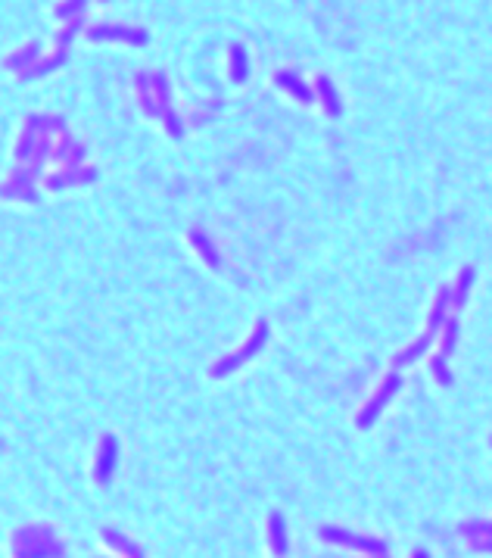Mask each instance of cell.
I'll list each match as a JSON object with an SVG mask.
<instances>
[{
    "mask_svg": "<svg viewBox=\"0 0 492 558\" xmlns=\"http://www.w3.org/2000/svg\"><path fill=\"white\" fill-rule=\"evenodd\" d=\"M265 337H268V327H265V321H259L255 325V331H253V337L246 340V346H243L237 356H230V359H224V362H218L215 365V377H224V371H230L234 365H240V362H246L249 356H255V350H259L262 343H265Z\"/></svg>",
    "mask_w": 492,
    "mask_h": 558,
    "instance_id": "obj_1",
    "label": "cell"
},
{
    "mask_svg": "<svg viewBox=\"0 0 492 558\" xmlns=\"http://www.w3.org/2000/svg\"><path fill=\"white\" fill-rule=\"evenodd\" d=\"M396 387H399V377H390V384H383V387H380V393L374 396V402L365 408V412L358 415V424H361V427H367V421H371L374 415H377V408L383 406V399H390V393H392Z\"/></svg>",
    "mask_w": 492,
    "mask_h": 558,
    "instance_id": "obj_2",
    "label": "cell"
},
{
    "mask_svg": "<svg viewBox=\"0 0 492 558\" xmlns=\"http://www.w3.org/2000/svg\"><path fill=\"white\" fill-rule=\"evenodd\" d=\"M277 84H284L286 91H293V94H296L302 103H311V100H315V94H311V91L305 88V84L299 82L296 75H293V72H277Z\"/></svg>",
    "mask_w": 492,
    "mask_h": 558,
    "instance_id": "obj_3",
    "label": "cell"
},
{
    "mask_svg": "<svg viewBox=\"0 0 492 558\" xmlns=\"http://www.w3.org/2000/svg\"><path fill=\"white\" fill-rule=\"evenodd\" d=\"M91 38H122V41H134V44H140V41H147V35L143 32H125V28H93Z\"/></svg>",
    "mask_w": 492,
    "mask_h": 558,
    "instance_id": "obj_4",
    "label": "cell"
},
{
    "mask_svg": "<svg viewBox=\"0 0 492 558\" xmlns=\"http://www.w3.org/2000/svg\"><path fill=\"white\" fill-rule=\"evenodd\" d=\"M116 465V440L106 437L103 440V456H100V468H97V477L100 480H106L109 477V468Z\"/></svg>",
    "mask_w": 492,
    "mask_h": 558,
    "instance_id": "obj_5",
    "label": "cell"
},
{
    "mask_svg": "<svg viewBox=\"0 0 492 558\" xmlns=\"http://www.w3.org/2000/svg\"><path fill=\"white\" fill-rule=\"evenodd\" d=\"M318 91L324 94V103H327V113L330 116H336L340 113V94H336L334 88H330V82L327 78H318Z\"/></svg>",
    "mask_w": 492,
    "mask_h": 558,
    "instance_id": "obj_6",
    "label": "cell"
},
{
    "mask_svg": "<svg viewBox=\"0 0 492 558\" xmlns=\"http://www.w3.org/2000/svg\"><path fill=\"white\" fill-rule=\"evenodd\" d=\"M446 300H448V290H442L439 300H436V306H433V312H430V331H436V327H439L442 315H446Z\"/></svg>",
    "mask_w": 492,
    "mask_h": 558,
    "instance_id": "obj_7",
    "label": "cell"
},
{
    "mask_svg": "<svg viewBox=\"0 0 492 558\" xmlns=\"http://www.w3.org/2000/svg\"><path fill=\"white\" fill-rule=\"evenodd\" d=\"M230 66H234V78H237V82H243V78H246V60H243V47H234V53H230Z\"/></svg>",
    "mask_w": 492,
    "mask_h": 558,
    "instance_id": "obj_8",
    "label": "cell"
},
{
    "mask_svg": "<svg viewBox=\"0 0 492 558\" xmlns=\"http://www.w3.org/2000/svg\"><path fill=\"white\" fill-rule=\"evenodd\" d=\"M473 281V269H464V271H461V278H458V290H455V306H461V303H464V294H467V284H471Z\"/></svg>",
    "mask_w": 492,
    "mask_h": 558,
    "instance_id": "obj_9",
    "label": "cell"
},
{
    "mask_svg": "<svg viewBox=\"0 0 492 558\" xmlns=\"http://www.w3.org/2000/svg\"><path fill=\"white\" fill-rule=\"evenodd\" d=\"M271 533H274V546H277L274 552H277V555H284V552H286V543H284V533H280V518H277V514L271 518Z\"/></svg>",
    "mask_w": 492,
    "mask_h": 558,
    "instance_id": "obj_10",
    "label": "cell"
}]
</instances>
